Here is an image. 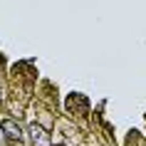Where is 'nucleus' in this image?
<instances>
[{
    "label": "nucleus",
    "instance_id": "obj_1",
    "mask_svg": "<svg viewBox=\"0 0 146 146\" xmlns=\"http://www.w3.org/2000/svg\"><path fill=\"white\" fill-rule=\"evenodd\" d=\"M30 141H32V146H52L50 134H47L40 124H32L30 126Z\"/></svg>",
    "mask_w": 146,
    "mask_h": 146
},
{
    "label": "nucleus",
    "instance_id": "obj_2",
    "mask_svg": "<svg viewBox=\"0 0 146 146\" xmlns=\"http://www.w3.org/2000/svg\"><path fill=\"white\" fill-rule=\"evenodd\" d=\"M3 131H5V136L13 139V141H23V126H20L15 119H5V121H3Z\"/></svg>",
    "mask_w": 146,
    "mask_h": 146
}]
</instances>
